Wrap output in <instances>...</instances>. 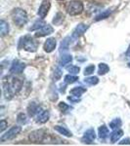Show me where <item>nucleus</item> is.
Here are the masks:
<instances>
[{"label": "nucleus", "mask_w": 130, "mask_h": 146, "mask_svg": "<svg viewBox=\"0 0 130 146\" xmlns=\"http://www.w3.org/2000/svg\"><path fill=\"white\" fill-rule=\"evenodd\" d=\"M130 145V139L129 138H125V139H122L119 142V145Z\"/></svg>", "instance_id": "obj_36"}, {"label": "nucleus", "mask_w": 130, "mask_h": 146, "mask_svg": "<svg viewBox=\"0 0 130 146\" xmlns=\"http://www.w3.org/2000/svg\"><path fill=\"white\" fill-rule=\"evenodd\" d=\"M23 81L14 75H7L2 80L3 95L6 100H12L20 93L23 88Z\"/></svg>", "instance_id": "obj_1"}, {"label": "nucleus", "mask_w": 130, "mask_h": 146, "mask_svg": "<svg viewBox=\"0 0 130 146\" xmlns=\"http://www.w3.org/2000/svg\"><path fill=\"white\" fill-rule=\"evenodd\" d=\"M84 83L87 85H90V86H94V85H97L99 83V79H98V77H96V76L88 77V78H85Z\"/></svg>", "instance_id": "obj_25"}, {"label": "nucleus", "mask_w": 130, "mask_h": 146, "mask_svg": "<svg viewBox=\"0 0 130 146\" xmlns=\"http://www.w3.org/2000/svg\"><path fill=\"white\" fill-rule=\"evenodd\" d=\"M89 27L87 25H84V23H79V25H77L76 27L74 30H72V38L76 40L78 39L81 35H83L85 32H86V30L88 29Z\"/></svg>", "instance_id": "obj_7"}, {"label": "nucleus", "mask_w": 130, "mask_h": 146, "mask_svg": "<svg viewBox=\"0 0 130 146\" xmlns=\"http://www.w3.org/2000/svg\"><path fill=\"white\" fill-rule=\"evenodd\" d=\"M110 71V67L107 63H104V62H101L99 64V69H98V74L99 75H105Z\"/></svg>", "instance_id": "obj_21"}, {"label": "nucleus", "mask_w": 130, "mask_h": 146, "mask_svg": "<svg viewBox=\"0 0 130 146\" xmlns=\"http://www.w3.org/2000/svg\"><path fill=\"white\" fill-rule=\"evenodd\" d=\"M7 127H8V122H7L6 120H4V119L1 120V123H0V131H1V133H3Z\"/></svg>", "instance_id": "obj_34"}, {"label": "nucleus", "mask_w": 130, "mask_h": 146, "mask_svg": "<svg viewBox=\"0 0 130 146\" xmlns=\"http://www.w3.org/2000/svg\"><path fill=\"white\" fill-rule=\"evenodd\" d=\"M94 71H95V65H93V64L88 65V66L84 69V75L85 76H89V75H91Z\"/></svg>", "instance_id": "obj_31"}, {"label": "nucleus", "mask_w": 130, "mask_h": 146, "mask_svg": "<svg viewBox=\"0 0 130 146\" xmlns=\"http://www.w3.org/2000/svg\"><path fill=\"white\" fill-rule=\"evenodd\" d=\"M50 118V113L48 110H41L38 114L36 115L35 118V122L38 124H45Z\"/></svg>", "instance_id": "obj_11"}, {"label": "nucleus", "mask_w": 130, "mask_h": 146, "mask_svg": "<svg viewBox=\"0 0 130 146\" xmlns=\"http://www.w3.org/2000/svg\"><path fill=\"white\" fill-rule=\"evenodd\" d=\"M85 92H86V89L83 88V87H75V88L70 90V94L76 96H80L82 94H84Z\"/></svg>", "instance_id": "obj_23"}, {"label": "nucleus", "mask_w": 130, "mask_h": 146, "mask_svg": "<svg viewBox=\"0 0 130 146\" xmlns=\"http://www.w3.org/2000/svg\"><path fill=\"white\" fill-rule=\"evenodd\" d=\"M66 11L70 16L79 15L83 11V3L79 0H72L66 5Z\"/></svg>", "instance_id": "obj_4"}, {"label": "nucleus", "mask_w": 130, "mask_h": 146, "mask_svg": "<svg viewBox=\"0 0 130 146\" xmlns=\"http://www.w3.org/2000/svg\"><path fill=\"white\" fill-rule=\"evenodd\" d=\"M95 138L96 133L94 129H89L84 133V135L81 138V142L84 143V144H92L94 142V140H95Z\"/></svg>", "instance_id": "obj_8"}, {"label": "nucleus", "mask_w": 130, "mask_h": 146, "mask_svg": "<svg viewBox=\"0 0 130 146\" xmlns=\"http://www.w3.org/2000/svg\"><path fill=\"white\" fill-rule=\"evenodd\" d=\"M112 12H113L112 9H108V10L104 11L103 13H101V14H99L98 16H96L95 21H96V22H99V21L104 20V19H107L109 16H110L111 14H112Z\"/></svg>", "instance_id": "obj_22"}, {"label": "nucleus", "mask_w": 130, "mask_h": 146, "mask_svg": "<svg viewBox=\"0 0 130 146\" xmlns=\"http://www.w3.org/2000/svg\"><path fill=\"white\" fill-rule=\"evenodd\" d=\"M109 135H110V131H109L108 127H106L105 125H102L99 128V137L101 139H106L109 136Z\"/></svg>", "instance_id": "obj_18"}, {"label": "nucleus", "mask_w": 130, "mask_h": 146, "mask_svg": "<svg viewBox=\"0 0 130 146\" xmlns=\"http://www.w3.org/2000/svg\"><path fill=\"white\" fill-rule=\"evenodd\" d=\"M68 100L70 101V102H72V103H77V102H79L80 101V98H79V96H68Z\"/></svg>", "instance_id": "obj_35"}, {"label": "nucleus", "mask_w": 130, "mask_h": 146, "mask_svg": "<svg viewBox=\"0 0 130 146\" xmlns=\"http://www.w3.org/2000/svg\"><path fill=\"white\" fill-rule=\"evenodd\" d=\"M119 127H121V120L119 118H115L113 119L112 122H110V128L113 129H117Z\"/></svg>", "instance_id": "obj_27"}, {"label": "nucleus", "mask_w": 130, "mask_h": 146, "mask_svg": "<svg viewBox=\"0 0 130 146\" xmlns=\"http://www.w3.org/2000/svg\"><path fill=\"white\" fill-rule=\"evenodd\" d=\"M9 30H10V27H9V23L4 20L0 21V32H1V36L4 37L9 33Z\"/></svg>", "instance_id": "obj_15"}, {"label": "nucleus", "mask_w": 130, "mask_h": 146, "mask_svg": "<svg viewBox=\"0 0 130 146\" xmlns=\"http://www.w3.org/2000/svg\"><path fill=\"white\" fill-rule=\"evenodd\" d=\"M50 7H51V3L49 0H43L41 3V5L39 6V9H38V12H37V14H38V16L41 19H44L47 16V14H48L49 10H50Z\"/></svg>", "instance_id": "obj_9"}, {"label": "nucleus", "mask_w": 130, "mask_h": 146, "mask_svg": "<svg viewBox=\"0 0 130 146\" xmlns=\"http://www.w3.org/2000/svg\"><path fill=\"white\" fill-rule=\"evenodd\" d=\"M128 66H129V67H130V62H129V63H128Z\"/></svg>", "instance_id": "obj_38"}, {"label": "nucleus", "mask_w": 130, "mask_h": 146, "mask_svg": "<svg viewBox=\"0 0 130 146\" xmlns=\"http://www.w3.org/2000/svg\"><path fill=\"white\" fill-rule=\"evenodd\" d=\"M49 135L44 129H36L29 133L28 139L34 143H47L46 141L50 142V139H48Z\"/></svg>", "instance_id": "obj_3"}, {"label": "nucleus", "mask_w": 130, "mask_h": 146, "mask_svg": "<svg viewBox=\"0 0 130 146\" xmlns=\"http://www.w3.org/2000/svg\"><path fill=\"white\" fill-rule=\"evenodd\" d=\"M77 80H78V77L74 76V75H72V74H68V75H66L65 76V83L66 84H74L77 81Z\"/></svg>", "instance_id": "obj_26"}, {"label": "nucleus", "mask_w": 130, "mask_h": 146, "mask_svg": "<svg viewBox=\"0 0 130 146\" xmlns=\"http://www.w3.org/2000/svg\"><path fill=\"white\" fill-rule=\"evenodd\" d=\"M72 62V56L70 55H63L60 58L59 64H60L61 66H65V65L68 64V63H70Z\"/></svg>", "instance_id": "obj_20"}, {"label": "nucleus", "mask_w": 130, "mask_h": 146, "mask_svg": "<svg viewBox=\"0 0 130 146\" xmlns=\"http://www.w3.org/2000/svg\"><path fill=\"white\" fill-rule=\"evenodd\" d=\"M54 28L51 27L50 25H45L43 27H41L40 29H38L35 33V36L36 37H44L47 36V35L53 33Z\"/></svg>", "instance_id": "obj_12"}, {"label": "nucleus", "mask_w": 130, "mask_h": 146, "mask_svg": "<svg viewBox=\"0 0 130 146\" xmlns=\"http://www.w3.org/2000/svg\"><path fill=\"white\" fill-rule=\"evenodd\" d=\"M59 109H60L63 113H66V112H68V110L72 109V107L70 106V105H68L67 103H65V102H63V101H62V102L59 103Z\"/></svg>", "instance_id": "obj_29"}, {"label": "nucleus", "mask_w": 130, "mask_h": 146, "mask_svg": "<svg viewBox=\"0 0 130 146\" xmlns=\"http://www.w3.org/2000/svg\"><path fill=\"white\" fill-rule=\"evenodd\" d=\"M126 54H127V55H128V54H130V45H129V47H128V49H127Z\"/></svg>", "instance_id": "obj_37"}, {"label": "nucleus", "mask_w": 130, "mask_h": 146, "mask_svg": "<svg viewBox=\"0 0 130 146\" xmlns=\"http://www.w3.org/2000/svg\"><path fill=\"white\" fill-rule=\"evenodd\" d=\"M67 70L68 72H70V74H77L80 71V67L75 66V65H70V66L67 67Z\"/></svg>", "instance_id": "obj_32"}, {"label": "nucleus", "mask_w": 130, "mask_h": 146, "mask_svg": "<svg viewBox=\"0 0 130 146\" xmlns=\"http://www.w3.org/2000/svg\"><path fill=\"white\" fill-rule=\"evenodd\" d=\"M122 135H123V131L119 129H115V131L111 133V141H112V143H115L117 140H119Z\"/></svg>", "instance_id": "obj_16"}, {"label": "nucleus", "mask_w": 130, "mask_h": 146, "mask_svg": "<svg viewBox=\"0 0 130 146\" xmlns=\"http://www.w3.org/2000/svg\"><path fill=\"white\" fill-rule=\"evenodd\" d=\"M21 131H22V127H20V126H13L8 131H7V133H5L4 135H1V137H0V140H1L2 142H4V141L13 139V138L15 137L16 135H19V133H21Z\"/></svg>", "instance_id": "obj_6"}, {"label": "nucleus", "mask_w": 130, "mask_h": 146, "mask_svg": "<svg viewBox=\"0 0 130 146\" xmlns=\"http://www.w3.org/2000/svg\"><path fill=\"white\" fill-rule=\"evenodd\" d=\"M25 67V63L16 60L12 62L11 67H10V72L13 73V74H20V73H22Z\"/></svg>", "instance_id": "obj_10"}, {"label": "nucleus", "mask_w": 130, "mask_h": 146, "mask_svg": "<svg viewBox=\"0 0 130 146\" xmlns=\"http://www.w3.org/2000/svg\"><path fill=\"white\" fill-rule=\"evenodd\" d=\"M70 37L68 36L66 37L65 39L62 41V43H61V46H60V53H65V52H67L68 50V47H70Z\"/></svg>", "instance_id": "obj_19"}, {"label": "nucleus", "mask_w": 130, "mask_h": 146, "mask_svg": "<svg viewBox=\"0 0 130 146\" xmlns=\"http://www.w3.org/2000/svg\"><path fill=\"white\" fill-rule=\"evenodd\" d=\"M41 111V107L39 106L37 103L35 102H30L27 106V113L30 117H34L35 115H37Z\"/></svg>", "instance_id": "obj_14"}, {"label": "nucleus", "mask_w": 130, "mask_h": 146, "mask_svg": "<svg viewBox=\"0 0 130 146\" xmlns=\"http://www.w3.org/2000/svg\"><path fill=\"white\" fill-rule=\"evenodd\" d=\"M12 20H13L14 23L18 27H23L27 23L28 18L27 14L23 9L22 8H15L12 11Z\"/></svg>", "instance_id": "obj_2"}, {"label": "nucleus", "mask_w": 130, "mask_h": 146, "mask_svg": "<svg viewBox=\"0 0 130 146\" xmlns=\"http://www.w3.org/2000/svg\"><path fill=\"white\" fill-rule=\"evenodd\" d=\"M45 25H46V23H45V22H44V21H42V20L36 21V22L34 23V25L29 28V30H30V31H34V30H38L41 27H43Z\"/></svg>", "instance_id": "obj_24"}, {"label": "nucleus", "mask_w": 130, "mask_h": 146, "mask_svg": "<svg viewBox=\"0 0 130 146\" xmlns=\"http://www.w3.org/2000/svg\"><path fill=\"white\" fill-rule=\"evenodd\" d=\"M58 1H64V0H58Z\"/></svg>", "instance_id": "obj_39"}, {"label": "nucleus", "mask_w": 130, "mask_h": 146, "mask_svg": "<svg viewBox=\"0 0 130 146\" xmlns=\"http://www.w3.org/2000/svg\"><path fill=\"white\" fill-rule=\"evenodd\" d=\"M20 47L25 49V51L34 53L37 50V44L34 41V39L30 36H25L20 40Z\"/></svg>", "instance_id": "obj_5"}, {"label": "nucleus", "mask_w": 130, "mask_h": 146, "mask_svg": "<svg viewBox=\"0 0 130 146\" xmlns=\"http://www.w3.org/2000/svg\"><path fill=\"white\" fill-rule=\"evenodd\" d=\"M55 131H58L60 135H62L64 136H67V137H72V133L68 131V129H66L65 127H62V126H55L54 127Z\"/></svg>", "instance_id": "obj_17"}, {"label": "nucleus", "mask_w": 130, "mask_h": 146, "mask_svg": "<svg viewBox=\"0 0 130 146\" xmlns=\"http://www.w3.org/2000/svg\"><path fill=\"white\" fill-rule=\"evenodd\" d=\"M17 122L19 124H25L27 122V117L25 114H23V113H20V114L18 115L17 117Z\"/></svg>", "instance_id": "obj_30"}, {"label": "nucleus", "mask_w": 130, "mask_h": 146, "mask_svg": "<svg viewBox=\"0 0 130 146\" xmlns=\"http://www.w3.org/2000/svg\"><path fill=\"white\" fill-rule=\"evenodd\" d=\"M56 45H57V42H56V39L55 38H48L45 41L44 43V46H43V49L46 53H51L55 50L56 48Z\"/></svg>", "instance_id": "obj_13"}, {"label": "nucleus", "mask_w": 130, "mask_h": 146, "mask_svg": "<svg viewBox=\"0 0 130 146\" xmlns=\"http://www.w3.org/2000/svg\"><path fill=\"white\" fill-rule=\"evenodd\" d=\"M62 70H61L60 67H57L55 69V72H54V78H55V80H59L62 77Z\"/></svg>", "instance_id": "obj_33"}, {"label": "nucleus", "mask_w": 130, "mask_h": 146, "mask_svg": "<svg viewBox=\"0 0 130 146\" xmlns=\"http://www.w3.org/2000/svg\"><path fill=\"white\" fill-rule=\"evenodd\" d=\"M64 18H65V17H64V15L62 13H58L53 19V23L55 25H61V23H63V21H64Z\"/></svg>", "instance_id": "obj_28"}]
</instances>
